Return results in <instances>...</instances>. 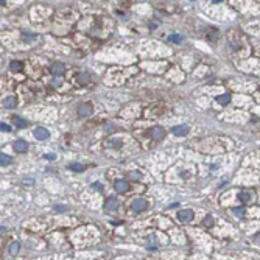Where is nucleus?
<instances>
[{
  "label": "nucleus",
  "instance_id": "nucleus-29",
  "mask_svg": "<svg viewBox=\"0 0 260 260\" xmlns=\"http://www.w3.org/2000/svg\"><path fill=\"white\" fill-rule=\"evenodd\" d=\"M0 2H2V5H3V3H5V2H6V0H0Z\"/></svg>",
  "mask_w": 260,
  "mask_h": 260
},
{
  "label": "nucleus",
  "instance_id": "nucleus-25",
  "mask_svg": "<svg viewBox=\"0 0 260 260\" xmlns=\"http://www.w3.org/2000/svg\"><path fill=\"white\" fill-rule=\"evenodd\" d=\"M45 159H48V161H55L56 156H55V154H45Z\"/></svg>",
  "mask_w": 260,
  "mask_h": 260
},
{
  "label": "nucleus",
  "instance_id": "nucleus-28",
  "mask_svg": "<svg viewBox=\"0 0 260 260\" xmlns=\"http://www.w3.org/2000/svg\"><path fill=\"white\" fill-rule=\"evenodd\" d=\"M33 182H34L33 179H27V181H25V184H28V185H33Z\"/></svg>",
  "mask_w": 260,
  "mask_h": 260
},
{
  "label": "nucleus",
  "instance_id": "nucleus-3",
  "mask_svg": "<svg viewBox=\"0 0 260 260\" xmlns=\"http://www.w3.org/2000/svg\"><path fill=\"white\" fill-rule=\"evenodd\" d=\"M94 112V109H92V104L90 103H86V104H81V106L78 108V117L81 118H84V117H89L90 114Z\"/></svg>",
  "mask_w": 260,
  "mask_h": 260
},
{
  "label": "nucleus",
  "instance_id": "nucleus-11",
  "mask_svg": "<svg viewBox=\"0 0 260 260\" xmlns=\"http://www.w3.org/2000/svg\"><path fill=\"white\" fill-rule=\"evenodd\" d=\"M106 209H108V210H111V212L117 210V209H118V201H117V199L114 198V196H112V198H109L108 201H106Z\"/></svg>",
  "mask_w": 260,
  "mask_h": 260
},
{
  "label": "nucleus",
  "instance_id": "nucleus-24",
  "mask_svg": "<svg viewBox=\"0 0 260 260\" xmlns=\"http://www.w3.org/2000/svg\"><path fill=\"white\" fill-rule=\"evenodd\" d=\"M0 129H2V131H6V133H8L11 128H10V125H6V123H2V125H0Z\"/></svg>",
  "mask_w": 260,
  "mask_h": 260
},
{
  "label": "nucleus",
  "instance_id": "nucleus-14",
  "mask_svg": "<svg viewBox=\"0 0 260 260\" xmlns=\"http://www.w3.org/2000/svg\"><path fill=\"white\" fill-rule=\"evenodd\" d=\"M217 101L220 104H227L231 101V95L229 94H224V95H220V97H217Z\"/></svg>",
  "mask_w": 260,
  "mask_h": 260
},
{
  "label": "nucleus",
  "instance_id": "nucleus-9",
  "mask_svg": "<svg viewBox=\"0 0 260 260\" xmlns=\"http://www.w3.org/2000/svg\"><path fill=\"white\" fill-rule=\"evenodd\" d=\"M171 133L178 136V137H182V136H185L187 133H189V128H187L185 125H179V126H175L171 129Z\"/></svg>",
  "mask_w": 260,
  "mask_h": 260
},
{
  "label": "nucleus",
  "instance_id": "nucleus-23",
  "mask_svg": "<svg viewBox=\"0 0 260 260\" xmlns=\"http://www.w3.org/2000/svg\"><path fill=\"white\" fill-rule=\"evenodd\" d=\"M234 213L238 217H243L245 215V209H234Z\"/></svg>",
  "mask_w": 260,
  "mask_h": 260
},
{
  "label": "nucleus",
  "instance_id": "nucleus-10",
  "mask_svg": "<svg viewBox=\"0 0 260 260\" xmlns=\"http://www.w3.org/2000/svg\"><path fill=\"white\" fill-rule=\"evenodd\" d=\"M16 104H17V98H16V97H6V98H3V106L8 108V109L16 108Z\"/></svg>",
  "mask_w": 260,
  "mask_h": 260
},
{
  "label": "nucleus",
  "instance_id": "nucleus-19",
  "mask_svg": "<svg viewBox=\"0 0 260 260\" xmlns=\"http://www.w3.org/2000/svg\"><path fill=\"white\" fill-rule=\"evenodd\" d=\"M69 168L72 171H83L84 170V165H81V164H70Z\"/></svg>",
  "mask_w": 260,
  "mask_h": 260
},
{
  "label": "nucleus",
  "instance_id": "nucleus-21",
  "mask_svg": "<svg viewBox=\"0 0 260 260\" xmlns=\"http://www.w3.org/2000/svg\"><path fill=\"white\" fill-rule=\"evenodd\" d=\"M168 39H170L171 42H181V41H182V38H181V36H178V34H170V36H168Z\"/></svg>",
  "mask_w": 260,
  "mask_h": 260
},
{
  "label": "nucleus",
  "instance_id": "nucleus-22",
  "mask_svg": "<svg viewBox=\"0 0 260 260\" xmlns=\"http://www.w3.org/2000/svg\"><path fill=\"white\" fill-rule=\"evenodd\" d=\"M204 224H206V226H212V224H213V218H212V215H207L206 218H204Z\"/></svg>",
  "mask_w": 260,
  "mask_h": 260
},
{
  "label": "nucleus",
  "instance_id": "nucleus-7",
  "mask_svg": "<svg viewBox=\"0 0 260 260\" xmlns=\"http://www.w3.org/2000/svg\"><path fill=\"white\" fill-rule=\"evenodd\" d=\"M14 151L16 153H27V151H28V143H27L25 140H16Z\"/></svg>",
  "mask_w": 260,
  "mask_h": 260
},
{
  "label": "nucleus",
  "instance_id": "nucleus-12",
  "mask_svg": "<svg viewBox=\"0 0 260 260\" xmlns=\"http://www.w3.org/2000/svg\"><path fill=\"white\" fill-rule=\"evenodd\" d=\"M13 123L16 125V128H27L28 126V122L24 120L22 117H13Z\"/></svg>",
  "mask_w": 260,
  "mask_h": 260
},
{
  "label": "nucleus",
  "instance_id": "nucleus-13",
  "mask_svg": "<svg viewBox=\"0 0 260 260\" xmlns=\"http://www.w3.org/2000/svg\"><path fill=\"white\" fill-rule=\"evenodd\" d=\"M238 198H240V201H241V203H248L249 199L252 198V193H251V192H246V190H243V192H240Z\"/></svg>",
  "mask_w": 260,
  "mask_h": 260
},
{
  "label": "nucleus",
  "instance_id": "nucleus-4",
  "mask_svg": "<svg viewBox=\"0 0 260 260\" xmlns=\"http://www.w3.org/2000/svg\"><path fill=\"white\" fill-rule=\"evenodd\" d=\"M114 189H115V192H118V193H125V192H128V189H129V184H128V181L118 179V181L114 182Z\"/></svg>",
  "mask_w": 260,
  "mask_h": 260
},
{
  "label": "nucleus",
  "instance_id": "nucleus-5",
  "mask_svg": "<svg viewBox=\"0 0 260 260\" xmlns=\"http://www.w3.org/2000/svg\"><path fill=\"white\" fill-rule=\"evenodd\" d=\"M34 137L38 140H47L50 137V133H48V129L39 126V128H36V129H34Z\"/></svg>",
  "mask_w": 260,
  "mask_h": 260
},
{
  "label": "nucleus",
  "instance_id": "nucleus-17",
  "mask_svg": "<svg viewBox=\"0 0 260 260\" xmlns=\"http://www.w3.org/2000/svg\"><path fill=\"white\" fill-rule=\"evenodd\" d=\"M10 69H11L13 72H20V70H22V64H20L19 61H13V62L10 64Z\"/></svg>",
  "mask_w": 260,
  "mask_h": 260
},
{
  "label": "nucleus",
  "instance_id": "nucleus-1",
  "mask_svg": "<svg viewBox=\"0 0 260 260\" xmlns=\"http://www.w3.org/2000/svg\"><path fill=\"white\" fill-rule=\"evenodd\" d=\"M193 217H195V213H193V210H190V209H187V210H179V213H178V220L181 223H190L193 220Z\"/></svg>",
  "mask_w": 260,
  "mask_h": 260
},
{
  "label": "nucleus",
  "instance_id": "nucleus-27",
  "mask_svg": "<svg viewBox=\"0 0 260 260\" xmlns=\"http://www.w3.org/2000/svg\"><path fill=\"white\" fill-rule=\"evenodd\" d=\"M52 84L55 86V87H59V86H61V81H59V80H55V81H53Z\"/></svg>",
  "mask_w": 260,
  "mask_h": 260
},
{
  "label": "nucleus",
  "instance_id": "nucleus-6",
  "mask_svg": "<svg viewBox=\"0 0 260 260\" xmlns=\"http://www.w3.org/2000/svg\"><path fill=\"white\" fill-rule=\"evenodd\" d=\"M164 134H165V131H164V128H161V126H154L150 129V136H151L154 140H161L164 137Z\"/></svg>",
  "mask_w": 260,
  "mask_h": 260
},
{
  "label": "nucleus",
  "instance_id": "nucleus-20",
  "mask_svg": "<svg viewBox=\"0 0 260 260\" xmlns=\"http://www.w3.org/2000/svg\"><path fill=\"white\" fill-rule=\"evenodd\" d=\"M19 248H20V246H19V243H17V241L11 243V246H10V254H11V255H14L17 251H19Z\"/></svg>",
  "mask_w": 260,
  "mask_h": 260
},
{
  "label": "nucleus",
  "instance_id": "nucleus-26",
  "mask_svg": "<svg viewBox=\"0 0 260 260\" xmlns=\"http://www.w3.org/2000/svg\"><path fill=\"white\" fill-rule=\"evenodd\" d=\"M56 210H58V212H66L67 209L64 207V206H56Z\"/></svg>",
  "mask_w": 260,
  "mask_h": 260
},
{
  "label": "nucleus",
  "instance_id": "nucleus-8",
  "mask_svg": "<svg viewBox=\"0 0 260 260\" xmlns=\"http://www.w3.org/2000/svg\"><path fill=\"white\" fill-rule=\"evenodd\" d=\"M64 72H66V66H64L62 62H53L52 64V73L53 75H62Z\"/></svg>",
  "mask_w": 260,
  "mask_h": 260
},
{
  "label": "nucleus",
  "instance_id": "nucleus-2",
  "mask_svg": "<svg viewBox=\"0 0 260 260\" xmlns=\"http://www.w3.org/2000/svg\"><path fill=\"white\" fill-rule=\"evenodd\" d=\"M131 207H133L134 212H142L147 209V201L143 198H136L133 203H131Z\"/></svg>",
  "mask_w": 260,
  "mask_h": 260
},
{
  "label": "nucleus",
  "instance_id": "nucleus-15",
  "mask_svg": "<svg viewBox=\"0 0 260 260\" xmlns=\"http://www.w3.org/2000/svg\"><path fill=\"white\" fill-rule=\"evenodd\" d=\"M90 81V76L87 75V73H80L78 75V83H81V84H87Z\"/></svg>",
  "mask_w": 260,
  "mask_h": 260
},
{
  "label": "nucleus",
  "instance_id": "nucleus-18",
  "mask_svg": "<svg viewBox=\"0 0 260 260\" xmlns=\"http://www.w3.org/2000/svg\"><path fill=\"white\" fill-rule=\"evenodd\" d=\"M128 179L129 181H140V173H137V171L128 173Z\"/></svg>",
  "mask_w": 260,
  "mask_h": 260
},
{
  "label": "nucleus",
  "instance_id": "nucleus-16",
  "mask_svg": "<svg viewBox=\"0 0 260 260\" xmlns=\"http://www.w3.org/2000/svg\"><path fill=\"white\" fill-rule=\"evenodd\" d=\"M10 156H6V154H0V165L2 167H6V165H10Z\"/></svg>",
  "mask_w": 260,
  "mask_h": 260
}]
</instances>
